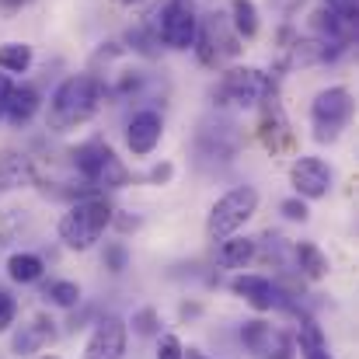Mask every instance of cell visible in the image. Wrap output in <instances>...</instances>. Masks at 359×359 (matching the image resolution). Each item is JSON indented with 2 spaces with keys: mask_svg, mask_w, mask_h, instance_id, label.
<instances>
[{
  "mask_svg": "<svg viewBox=\"0 0 359 359\" xmlns=\"http://www.w3.org/2000/svg\"><path fill=\"white\" fill-rule=\"evenodd\" d=\"M98 105H102V81L95 74H74L56 88V95L49 102V126L56 133L74 129L91 119L98 112Z\"/></svg>",
  "mask_w": 359,
  "mask_h": 359,
  "instance_id": "obj_1",
  "label": "cell"
},
{
  "mask_svg": "<svg viewBox=\"0 0 359 359\" xmlns=\"http://www.w3.org/2000/svg\"><path fill=\"white\" fill-rule=\"evenodd\" d=\"M112 206H109V199H102V196H88V199H77L67 213H63V220H60V241L67 244V248H74V251H88V248H95L98 238L105 234V227L112 224Z\"/></svg>",
  "mask_w": 359,
  "mask_h": 359,
  "instance_id": "obj_2",
  "label": "cell"
},
{
  "mask_svg": "<svg viewBox=\"0 0 359 359\" xmlns=\"http://www.w3.org/2000/svg\"><path fill=\"white\" fill-rule=\"evenodd\" d=\"M255 210H258V192L251 185H238L227 196H220L210 210V220H206L210 241H224L231 234H238L241 227L255 217Z\"/></svg>",
  "mask_w": 359,
  "mask_h": 359,
  "instance_id": "obj_3",
  "label": "cell"
},
{
  "mask_svg": "<svg viewBox=\"0 0 359 359\" xmlns=\"http://www.w3.org/2000/svg\"><path fill=\"white\" fill-rule=\"evenodd\" d=\"M74 164L98 189H122V185H129V171H126V164L116 157V150L109 143H98V140L81 143L74 150Z\"/></svg>",
  "mask_w": 359,
  "mask_h": 359,
  "instance_id": "obj_4",
  "label": "cell"
},
{
  "mask_svg": "<svg viewBox=\"0 0 359 359\" xmlns=\"http://www.w3.org/2000/svg\"><path fill=\"white\" fill-rule=\"evenodd\" d=\"M154 35L157 42H164L168 49H192L196 46V32H199V18H196V7L189 0H168L157 14H154Z\"/></svg>",
  "mask_w": 359,
  "mask_h": 359,
  "instance_id": "obj_5",
  "label": "cell"
},
{
  "mask_svg": "<svg viewBox=\"0 0 359 359\" xmlns=\"http://www.w3.org/2000/svg\"><path fill=\"white\" fill-rule=\"evenodd\" d=\"M353 119V95L349 88H328L314 98L311 105V122H314V136L321 143H332L339 140V133L349 126Z\"/></svg>",
  "mask_w": 359,
  "mask_h": 359,
  "instance_id": "obj_6",
  "label": "cell"
},
{
  "mask_svg": "<svg viewBox=\"0 0 359 359\" xmlns=\"http://www.w3.org/2000/svg\"><path fill=\"white\" fill-rule=\"evenodd\" d=\"M276 91V81L255 67H234L224 74L220 88H217V98H224L220 105L234 102V105H258L265 95Z\"/></svg>",
  "mask_w": 359,
  "mask_h": 359,
  "instance_id": "obj_7",
  "label": "cell"
},
{
  "mask_svg": "<svg viewBox=\"0 0 359 359\" xmlns=\"http://www.w3.org/2000/svg\"><path fill=\"white\" fill-rule=\"evenodd\" d=\"M241 342H244V349L255 359H293L297 356L293 339H290L283 328H272V325L262 321V318L241 325Z\"/></svg>",
  "mask_w": 359,
  "mask_h": 359,
  "instance_id": "obj_8",
  "label": "cell"
},
{
  "mask_svg": "<svg viewBox=\"0 0 359 359\" xmlns=\"http://www.w3.org/2000/svg\"><path fill=\"white\" fill-rule=\"evenodd\" d=\"M258 105H262V122H258L262 143H265L272 154H293V150H297V136H293V129H290V122H286V112H283L276 91L265 95Z\"/></svg>",
  "mask_w": 359,
  "mask_h": 359,
  "instance_id": "obj_9",
  "label": "cell"
},
{
  "mask_svg": "<svg viewBox=\"0 0 359 359\" xmlns=\"http://www.w3.org/2000/svg\"><path fill=\"white\" fill-rule=\"evenodd\" d=\"M126 339H129L126 321L109 314V318L95 321V332L84 346V359H122L126 356Z\"/></svg>",
  "mask_w": 359,
  "mask_h": 359,
  "instance_id": "obj_10",
  "label": "cell"
},
{
  "mask_svg": "<svg viewBox=\"0 0 359 359\" xmlns=\"http://www.w3.org/2000/svg\"><path fill=\"white\" fill-rule=\"evenodd\" d=\"M290 182L300 199H325L332 189V168L321 157H297L290 168Z\"/></svg>",
  "mask_w": 359,
  "mask_h": 359,
  "instance_id": "obj_11",
  "label": "cell"
},
{
  "mask_svg": "<svg viewBox=\"0 0 359 359\" xmlns=\"http://www.w3.org/2000/svg\"><path fill=\"white\" fill-rule=\"evenodd\" d=\"M231 293H238L244 304H251L255 311H272V307H283V290L265 279V276H234L231 279Z\"/></svg>",
  "mask_w": 359,
  "mask_h": 359,
  "instance_id": "obj_12",
  "label": "cell"
},
{
  "mask_svg": "<svg viewBox=\"0 0 359 359\" xmlns=\"http://www.w3.org/2000/svg\"><path fill=\"white\" fill-rule=\"evenodd\" d=\"M161 136H164V119L157 116V112H136L129 126H126V143H129V150L136 154V157H147V154H154L157 150V143H161Z\"/></svg>",
  "mask_w": 359,
  "mask_h": 359,
  "instance_id": "obj_13",
  "label": "cell"
},
{
  "mask_svg": "<svg viewBox=\"0 0 359 359\" xmlns=\"http://www.w3.org/2000/svg\"><path fill=\"white\" fill-rule=\"evenodd\" d=\"M49 342H56L53 318L35 314L28 325H21V328H18V335H14V356H35V353H39V349H46Z\"/></svg>",
  "mask_w": 359,
  "mask_h": 359,
  "instance_id": "obj_14",
  "label": "cell"
},
{
  "mask_svg": "<svg viewBox=\"0 0 359 359\" xmlns=\"http://www.w3.org/2000/svg\"><path fill=\"white\" fill-rule=\"evenodd\" d=\"M39 105H42V98H39V91L32 84H14V91L7 98V109H4V119L11 126H28L35 119Z\"/></svg>",
  "mask_w": 359,
  "mask_h": 359,
  "instance_id": "obj_15",
  "label": "cell"
},
{
  "mask_svg": "<svg viewBox=\"0 0 359 359\" xmlns=\"http://www.w3.org/2000/svg\"><path fill=\"white\" fill-rule=\"evenodd\" d=\"M255 251H258V244L251 238H224L220 241V248H217V265L220 269H244L251 258H255Z\"/></svg>",
  "mask_w": 359,
  "mask_h": 359,
  "instance_id": "obj_16",
  "label": "cell"
},
{
  "mask_svg": "<svg viewBox=\"0 0 359 359\" xmlns=\"http://www.w3.org/2000/svg\"><path fill=\"white\" fill-rule=\"evenodd\" d=\"M293 258H297V269H300V276H307V279H325L328 276V255L318 248V244H311V241H300V244H293Z\"/></svg>",
  "mask_w": 359,
  "mask_h": 359,
  "instance_id": "obj_17",
  "label": "cell"
},
{
  "mask_svg": "<svg viewBox=\"0 0 359 359\" xmlns=\"http://www.w3.org/2000/svg\"><path fill=\"white\" fill-rule=\"evenodd\" d=\"M42 272H46V265H42V258H39V255L18 251V255H11V258H7V276H11L14 283H21V286L39 283V279H42Z\"/></svg>",
  "mask_w": 359,
  "mask_h": 359,
  "instance_id": "obj_18",
  "label": "cell"
},
{
  "mask_svg": "<svg viewBox=\"0 0 359 359\" xmlns=\"http://www.w3.org/2000/svg\"><path fill=\"white\" fill-rule=\"evenodd\" d=\"M231 28L238 39H255L258 35V7L255 0H231Z\"/></svg>",
  "mask_w": 359,
  "mask_h": 359,
  "instance_id": "obj_19",
  "label": "cell"
},
{
  "mask_svg": "<svg viewBox=\"0 0 359 359\" xmlns=\"http://www.w3.org/2000/svg\"><path fill=\"white\" fill-rule=\"evenodd\" d=\"M32 46H25V42H7V46H0V70L4 74H25L28 67H32Z\"/></svg>",
  "mask_w": 359,
  "mask_h": 359,
  "instance_id": "obj_20",
  "label": "cell"
},
{
  "mask_svg": "<svg viewBox=\"0 0 359 359\" xmlns=\"http://www.w3.org/2000/svg\"><path fill=\"white\" fill-rule=\"evenodd\" d=\"M46 300L56 304V307H77L81 304V286L70 283V279H56L46 286Z\"/></svg>",
  "mask_w": 359,
  "mask_h": 359,
  "instance_id": "obj_21",
  "label": "cell"
},
{
  "mask_svg": "<svg viewBox=\"0 0 359 359\" xmlns=\"http://www.w3.org/2000/svg\"><path fill=\"white\" fill-rule=\"evenodd\" d=\"M133 332H136V335H143V339L161 335V318H157V311H154V307L136 311V314H133Z\"/></svg>",
  "mask_w": 359,
  "mask_h": 359,
  "instance_id": "obj_22",
  "label": "cell"
},
{
  "mask_svg": "<svg viewBox=\"0 0 359 359\" xmlns=\"http://www.w3.org/2000/svg\"><path fill=\"white\" fill-rule=\"evenodd\" d=\"M102 262H105V269L109 272H126L129 269V251H126V244L122 241H112V244H105V255H102Z\"/></svg>",
  "mask_w": 359,
  "mask_h": 359,
  "instance_id": "obj_23",
  "label": "cell"
},
{
  "mask_svg": "<svg viewBox=\"0 0 359 359\" xmlns=\"http://www.w3.org/2000/svg\"><path fill=\"white\" fill-rule=\"evenodd\" d=\"M14 321H18V300L7 290H0V332H11Z\"/></svg>",
  "mask_w": 359,
  "mask_h": 359,
  "instance_id": "obj_24",
  "label": "cell"
},
{
  "mask_svg": "<svg viewBox=\"0 0 359 359\" xmlns=\"http://www.w3.org/2000/svg\"><path fill=\"white\" fill-rule=\"evenodd\" d=\"M279 213H283L286 220H300V224H304V220L311 217V213H307V203H304V199H283V203H279Z\"/></svg>",
  "mask_w": 359,
  "mask_h": 359,
  "instance_id": "obj_25",
  "label": "cell"
},
{
  "mask_svg": "<svg viewBox=\"0 0 359 359\" xmlns=\"http://www.w3.org/2000/svg\"><path fill=\"white\" fill-rule=\"evenodd\" d=\"M157 359H182V342L175 335H161L157 342Z\"/></svg>",
  "mask_w": 359,
  "mask_h": 359,
  "instance_id": "obj_26",
  "label": "cell"
},
{
  "mask_svg": "<svg viewBox=\"0 0 359 359\" xmlns=\"http://www.w3.org/2000/svg\"><path fill=\"white\" fill-rule=\"evenodd\" d=\"M325 4H328V11H335L339 18H346V21H356L359 0H325Z\"/></svg>",
  "mask_w": 359,
  "mask_h": 359,
  "instance_id": "obj_27",
  "label": "cell"
},
{
  "mask_svg": "<svg viewBox=\"0 0 359 359\" xmlns=\"http://www.w3.org/2000/svg\"><path fill=\"white\" fill-rule=\"evenodd\" d=\"M129 42H133V49H140V53L154 56V49H150V46H157V35H147L143 28H133V32H129Z\"/></svg>",
  "mask_w": 359,
  "mask_h": 359,
  "instance_id": "obj_28",
  "label": "cell"
},
{
  "mask_svg": "<svg viewBox=\"0 0 359 359\" xmlns=\"http://www.w3.org/2000/svg\"><path fill=\"white\" fill-rule=\"evenodd\" d=\"M11 91H14V81L0 70V119H4V109H7V98H11Z\"/></svg>",
  "mask_w": 359,
  "mask_h": 359,
  "instance_id": "obj_29",
  "label": "cell"
},
{
  "mask_svg": "<svg viewBox=\"0 0 359 359\" xmlns=\"http://www.w3.org/2000/svg\"><path fill=\"white\" fill-rule=\"evenodd\" d=\"M269 4H272L279 14H286V18H290V14H297V11H300V4H304V0H269Z\"/></svg>",
  "mask_w": 359,
  "mask_h": 359,
  "instance_id": "obj_30",
  "label": "cell"
},
{
  "mask_svg": "<svg viewBox=\"0 0 359 359\" xmlns=\"http://www.w3.org/2000/svg\"><path fill=\"white\" fill-rule=\"evenodd\" d=\"M171 178V164H157L150 175H147V182H168Z\"/></svg>",
  "mask_w": 359,
  "mask_h": 359,
  "instance_id": "obj_31",
  "label": "cell"
},
{
  "mask_svg": "<svg viewBox=\"0 0 359 359\" xmlns=\"http://www.w3.org/2000/svg\"><path fill=\"white\" fill-rule=\"evenodd\" d=\"M182 359H210V356L199 353V349H182Z\"/></svg>",
  "mask_w": 359,
  "mask_h": 359,
  "instance_id": "obj_32",
  "label": "cell"
},
{
  "mask_svg": "<svg viewBox=\"0 0 359 359\" xmlns=\"http://www.w3.org/2000/svg\"><path fill=\"white\" fill-rule=\"evenodd\" d=\"M116 4H126V7H136V4H143V0H116Z\"/></svg>",
  "mask_w": 359,
  "mask_h": 359,
  "instance_id": "obj_33",
  "label": "cell"
},
{
  "mask_svg": "<svg viewBox=\"0 0 359 359\" xmlns=\"http://www.w3.org/2000/svg\"><path fill=\"white\" fill-rule=\"evenodd\" d=\"M39 359H60V356H39Z\"/></svg>",
  "mask_w": 359,
  "mask_h": 359,
  "instance_id": "obj_34",
  "label": "cell"
}]
</instances>
